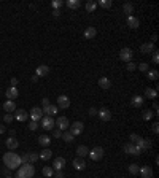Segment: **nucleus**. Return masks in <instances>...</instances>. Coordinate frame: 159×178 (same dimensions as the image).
<instances>
[{
    "instance_id": "c85d7f7f",
    "label": "nucleus",
    "mask_w": 159,
    "mask_h": 178,
    "mask_svg": "<svg viewBox=\"0 0 159 178\" xmlns=\"http://www.w3.org/2000/svg\"><path fill=\"white\" fill-rule=\"evenodd\" d=\"M145 95H147L148 99H156L157 97V91L151 89V88H147V89H145Z\"/></svg>"
},
{
    "instance_id": "1a4fd4ad",
    "label": "nucleus",
    "mask_w": 159,
    "mask_h": 178,
    "mask_svg": "<svg viewBox=\"0 0 159 178\" xmlns=\"http://www.w3.org/2000/svg\"><path fill=\"white\" fill-rule=\"evenodd\" d=\"M97 115H99V118L102 121H110L111 119V112L108 110V108H100V110L97 112Z\"/></svg>"
},
{
    "instance_id": "8fccbe9b",
    "label": "nucleus",
    "mask_w": 159,
    "mask_h": 178,
    "mask_svg": "<svg viewBox=\"0 0 159 178\" xmlns=\"http://www.w3.org/2000/svg\"><path fill=\"white\" fill-rule=\"evenodd\" d=\"M54 175V178H64V172L62 170H56V173H52Z\"/></svg>"
},
{
    "instance_id": "423d86ee",
    "label": "nucleus",
    "mask_w": 159,
    "mask_h": 178,
    "mask_svg": "<svg viewBox=\"0 0 159 178\" xmlns=\"http://www.w3.org/2000/svg\"><path fill=\"white\" fill-rule=\"evenodd\" d=\"M42 127H43L45 130L54 129V119H52L51 116H45V118H42Z\"/></svg>"
},
{
    "instance_id": "b1692460",
    "label": "nucleus",
    "mask_w": 159,
    "mask_h": 178,
    "mask_svg": "<svg viewBox=\"0 0 159 178\" xmlns=\"http://www.w3.org/2000/svg\"><path fill=\"white\" fill-rule=\"evenodd\" d=\"M38 143L42 145V146H49L51 137H49V135H40V137H38Z\"/></svg>"
},
{
    "instance_id": "cd10ccee",
    "label": "nucleus",
    "mask_w": 159,
    "mask_h": 178,
    "mask_svg": "<svg viewBox=\"0 0 159 178\" xmlns=\"http://www.w3.org/2000/svg\"><path fill=\"white\" fill-rule=\"evenodd\" d=\"M123 149H124V153H127V154H135V145L134 143H126L123 146Z\"/></svg>"
},
{
    "instance_id": "f03ea898",
    "label": "nucleus",
    "mask_w": 159,
    "mask_h": 178,
    "mask_svg": "<svg viewBox=\"0 0 159 178\" xmlns=\"http://www.w3.org/2000/svg\"><path fill=\"white\" fill-rule=\"evenodd\" d=\"M34 175V167L30 166V164H25V166H22L18 172V178H32Z\"/></svg>"
},
{
    "instance_id": "a19ab883",
    "label": "nucleus",
    "mask_w": 159,
    "mask_h": 178,
    "mask_svg": "<svg viewBox=\"0 0 159 178\" xmlns=\"http://www.w3.org/2000/svg\"><path fill=\"white\" fill-rule=\"evenodd\" d=\"M139 68H140V72H148L150 70V65H148V62H142L139 65Z\"/></svg>"
},
{
    "instance_id": "39448f33",
    "label": "nucleus",
    "mask_w": 159,
    "mask_h": 178,
    "mask_svg": "<svg viewBox=\"0 0 159 178\" xmlns=\"http://www.w3.org/2000/svg\"><path fill=\"white\" fill-rule=\"evenodd\" d=\"M69 124H70V122H69V119L65 118V116H61V118H57L54 121V126H57L59 130H65V129L69 127Z\"/></svg>"
},
{
    "instance_id": "c9c22d12",
    "label": "nucleus",
    "mask_w": 159,
    "mask_h": 178,
    "mask_svg": "<svg viewBox=\"0 0 159 178\" xmlns=\"http://www.w3.org/2000/svg\"><path fill=\"white\" fill-rule=\"evenodd\" d=\"M42 173H43L45 176H48V178H49V176H52V173H54V170H52L51 167H48V166H45V167H43V170H42Z\"/></svg>"
},
{
    "instance_id": "ddd939ff",
    "label": "nucleus",
    "mask_w": 159,
    "mask_h": 178,
    "mask_svg": "<svg viewBox=\"0 0 159 178\" xmlns=\"http://www.w3.org/2000/svg\"><path fill=\"white\" fill-rule=\"evenodd\" d=\"M139 172H140L142 178H153V169L150 166H145V167L139 169Z\"/></svg>"
},
{
    "instance_id": "58836bf2",
    "label": "nucleus",
    "mask_w": 159,
    "mask_h": 178,
    "mask_svg": "<svg viewBox=\"0 0 159 178\" xmlns=\"http://www.w3.org/2000/svg\"><path fill=\"white\" fill-rule=\"evenodd\" d=\"M96 8H97V3L96 2H88L86 3V11H89V13H92Z\"/></svg>"
},
{
    "instance_id": "4c0bfd02",
    "label": "nucleus",
    "mask_w": 159,
    "mask_h": 178,
    "mask_svg": "<svg viewBox=\"0 0 159 178\" xmlns=\"http://www.w3.org/2000/svg\"><path fill=\"white\" fill-rule=\"evenodd\" d=\"M129 173L130 175H137L139 173V166H137V164H130V166H129Z\"/></svg>"
},
{
    "instance_id": "49530a36",
    "label": "nucleus",
    "mask_w": 159,
    "mask_h": 178,
    "mask_svg": "<svg viewBox=\"0 0 159 178\" xmlns=\"http://www.w3.org/2000/svg\"><path fill=\"white\" fill-rule=\"evenodd\" d=\"M97 112H99L97 108L92 107V108H89V112H88V113H89V116H97Z\"/></svg>"
},
{
    "instance_id": "a18cd8bd",
    "label": "nucleus",
    "mask_w": 159,
    "mask_h": 178,
    "mask_svg": "<svg viewBox=\"0 0 159 178\" xmlns=\"http://www.w3.org/2000/svg\"><path fill=\"white\" fill-rule=\"evenodd\" d=\"M13 119H15V116H13L11 113H8V115H5V116H3V121H5V122H11Z\"/></svg>"
},
{
    "instance_id": "5701e85b",
    "label": "nucleus",
    "mask_w": 159,
    "mask_h": 178,
    "mask_svg": "<svg viewBox=\"0 0 159 178\" xmlns=\"http://www.w3.org/2000/svg\"><path fill=\"white\" fill-rule=\"evenodd\" d=\"M88 153H89V149H88L84 145H80V146L76 148V154H78V157H86Z\"/></svg>"
},
{
    "instance_id": "4468645a",
    "label": "nucleus",
    "mask_w": 159,
    "mask_h": 178,
    "mask_svg": "<svg viewBox=\"0 0 159 178\" xmlns=\"http://www.w3.org/2000/svg\"><path fill=\"white\" fill-rule=\"evenodd\" d=\"M5 145H7L8 149H16L19 146V142L15 139V137H8V139L5 140Z\"/></svg>"
},
{
    "instance_id": "f257e3e1",
    "label": "nucleus",
    "mask_w": 159,
    "mask_h": 178,
    "mask_svg": "<svg viewBox=\"0 0 159 178\" xmlns=\"http://www.w3.org/2000/svg\"><path fill=\"white\" fill-rule=\"evenodd\" d=\"M3 162L8 169H16L18 166H21V157H18L15 153H7L3 156Z\"/></svg>"
},
{
    "instance_id": "393cba45",
    "label": "nucleus",
    "mask_w": 159,
    "mask_h": 178,
    "mask_svg": "<svg viewBox=\"0 0 159 178\" xmlns=\"http://www.w3.org/2000/svg\"><path fill=\"white\" fill-rule=\"evenodd\" d=\"M139 19L135 18V16H129L127 18V25L130 27V29H137V27H139Z\"/></svg>"
},
{
    "instance_id": "de8ad7c7",
    "label": "nucleus",
    "mask_w": 159,
    "mask_h": 178,
    "mask_svg": "<svg viewBox=\"0 0 159 178\" xmlns=\"http://www.w3.org/2000/svg\"><path fill=\"white\" fill-rule=\"evenodd\" d=\"M159 62V56H157V51L154 49L153 51V64H157Z\"/></svg>"
},
{
    "instance_id": "c756f323",
    "label": "nucleus",
    "mask_w": 159,
    "mask_h": 178,
    "mask_svg": "<svg viewBox=\"0 0 159 178\" xmlns=\"http://www.w3.org/2000/svg\"><path fill=\"white\" fill-rule=\"evenodd\" d=\"M25 157H27V164H34V162L38 159V154H37V153L29 151V153H25Z\"/></svg>"
},
{
    "instance_id": "412c9836",
    "label": "nucleus",
    "mask_w": 159,
    "mask_h": 178,
    "mask_svg": "<svg viewBox=\"0 0 159 178\" xmlns=\"http://www.w3.org/2000/svg\"><path fill=\"white\" fill-rule=\"evenodd\" d=\"M48 73H49V68H48V65H40L38 68H37V76H48Z\"/></svg>"
},
{
    "instance_id": "6ab92c4d",
    "label": "nucleus",
    "mask_w": 159,
    "mask_h": 178,
    "mask_svg": "<svg viewBox=\"0 0 159 178\" xmlns=\"http://www.w3.org/2000/svg\"><path fill=\"white\" fill-rule=\"evenodd\" d=\"M84 38H88V40H91V38H94L96 35H97V29L96 27H88V29L84 30Z\"/></svg>"
},
{
    "instance_id": "f704fd0d",
    "label": "nucleus",
    "mask_w": 159,
    "mask_h": 178,
    "mask_svg": "<svg viewBox=\"0 0 159 178\" xmlns=\"http://www.w3.org/2000/svg\"><path fill=\"white\" fill-rule=\"evenodd\" d=\"M73 137H75V135H73L70 130L62 134V139H64V142H67V143H72V142H73Z\"/></svg>"
},
{
    "instance_id": "0eeeda50",
    "label": "nucleus",
    "mask_w": 159,
    "mask_h": 178,
    "mask_svg": "<svg viewBox=\"0 0 159 178\" xmlns=\"http://www.w3.org/2000/svg\"><path fill=\"white\" fill-rule=\"evenodd\" d=\"M70 107V99L67 97V95H59L57 97V108H62V110H65V108Z\"/></svg>"
},
{
    "instance_id": "a211bd4d",
    "label": "nucleus",
    "mask_w": 159,
    "mask_h": 178,
    "mask_svg": "<svg viewBox=\"0 0 159 178\" xmlns=\"http://www.w3.org/2000/svg\"><path fill=\"white\" fill-rule=\"evenodd\" d=\"M73 167H75L76 170H83V169L86 167L84 159H83V157H76V159H73Z\"/></svg>"
},
{
    "instance_id": "5fc2aeb1",
    "label": "nucleus",
    "mask_w": 159,
    "mask_h": 178,
    "mask_svg": "<svg viewBox=\"0 0 159 178\" xmlns=\"http://www.w3.org/2000/svg\"><path fill=\"white\" fill-rule=\"evenodd\" d=\"M18 84V78H11V88H16Z\"/></svg>"
},
{
    "instance_id": "7c9ffc66",
    "label": "nucleus",
    "mask_w": 159,
    "mask_h": 178,
    "mask_svg": "<svg viewBox=\"0 0 159 178\" xmlns=\"http://www.w3.org/2000/svg\"><path fill=\"white\" fill-rule=\"evenodd\" d=\"M123 11H124V15L130 16L132 11H134V5H132V3H124L123 5Z\"/></svg>"
},
{
    "instance_id": "f8f14e48",
    "label": "nucleus",
    "mask_w": 159,
    "mask_h": 178,
    "mask_svg": "<svg viewBox=\"0 0 159 178\" xmlns=\"http://www.w3.org/2000/svg\"><path fill=\"white\" fill-rule=\"evenodd\" d=\"M43 115H46V116H52V115H57V107L56 105H48V107H43Z\"/></svg>"
},
{
    "instance_id": "4be33fe9",
    "label": "nucleus",
    "mask_w": 159,
    "mask_h": 178,
    "mask_svg": "<svg viewBox=\"0 0 159 178\" xmlns=\"http://www.w3.org/2000/svg\"><path fill=\"white\" fill-rule=\"evenodd\" d=\"M140 51H142L143 54L153 52V51H154V45H153V43H143V45L140 46Z\"/></svg>"
},
{
    "instance_id": "72a5a7b5",
    "label": "nucleus",
    "mask_w": 159,
    "mask_h": 178,
    "mask_svg": "<svg viewBox=\"0 0 159 178\" xmlns=\"http://www.w3.org/2000/svg\"><path fill=\"white\" fill-rule=\"evenodd\" d=\"M157 76H159V72H157V70H148V72H147V78H148L150 81L157 80Z\"/></svg>"
},
{
    "instance_id": "f3484780",
    "label": "nucleus",
    "mask_w": 159,
    "mask_h": 178,
    "mask_svg": "<svg viewBox=\"0 0 159 178\" xmlns=\"http://www.w3.org/2000/svg\"><path fill=\"white\" fill-rule=\"evenodd\" d=\"M99 86L102 89H110L111 88V81L107 76H102V78H99Z\"/></svg>"
},
{
    "instance_id": "09e8293b",
    "label": "nucleus",
    "mask_w": 159,
    "mask_h": 178,
    "mask_svg": "<svg viewBox=\"0 0 159 178\" xmlns=\"http://www.w3.org/2000/svg\"><path fill=\"white\" fill-rule=\"evenodd\" d=\"M29 129H30V130H37V129H38V124H37L35 121H32L30 124H29Z\"/></svg>"
},
{
    "instance_id": "2f4dec72",
    "label": "nucleus",
    "mask_w": 159,
    "mask_h": 178,
    "mask_svg": "<svg viewBox=\"0 0 159 178\" xmlns=\"http://www.w3.org/2000/svg\"><path fill=\"white\" fill-rule=\"evenodd\" d=\"M67 7L72 8V10H76V8L81 7V2H80V0H69V2H67Z\"/></svg>"
},
{
    "instance_id": "c03bdc74",
    "label": "nucleus",
    "mask_w": 159,
    "mask_h": 178,
    "mask_svg": "<svg viewBox=\"0 0 159 178\" xmlns=\"http://www.w3.org/2000/svg\"><path fill=\"white\" fill-rule=\"evenodd\" d=\"M62 7V2H61V0H54V2H52V8H54V10H59Z\"/></svg>"
},
{
    "instance_id": "ea45409f",
    "label": "nucleus",
    "mask_w": 159,
    "mask_h": 178,
    "mask_svg": "<svg viewBox=\"0 0 159 178\" xmlns=\"http://www.w3.org/2000/svg\"><path fill=\"white\" fill-rule=\"evenodd\" d=\"M99 5H100L102 8H110V7H111V0H100Z\"/></svg>"
},
{
    "instance_id": "864d4df0",
    "label": "nucleus",
    "mask_w": 159,
    "mask_h": 178,
    "mask_svg": "<svg viewBox=\"0 0 159 178\" xmlns=\"http://www.w3.org/2000/svg\"><path fill=\"white\" fill-rule=\"evenodd\" d=\"M151 129H153V132H154V134H157V132H159V124H157V122H154Z\"/></svg>"
},
{
    "instance_id": "473e14b6",
    "label": "nucleus",
    "mask_w": 159,
    "mask_h": 178,
    "mask_svg": "<svg viewBox=\"0 0 159 178\" xmlns=\"http://www.w3.org/2000/svg\"><path fill=\"white\" fill-rule=\"evenodd\" d=\"M132 107H142V103H143V99L140 97V95H134L132 97Z\"/></svg>"
},
{
    "instance_id": "9b49d317",
    "label": "nucleus",
    "mask_w": 159,
    "mask_h": 178,
    "mask_svg": "<svg viewBox=\"0 0 159 178\" xmlns=\"http://www.w3.org/2000/svg\"><path fill=\"white\" fill-rule=\"evenodd\" d=\"M5 94H7V99L8 100H15V99H18L19 91H18V88H8Z\"/></svg>"
},
{
    "instance_id": "6e6d98bb",
    "label": "nucleus",
    "mask_w": 159,
    "mask_h": 178,
    "mask_svg": "<svg viewBox=\"0 0 159 178\" xmlns=\"http://www.w3.org/2000/svg\"><path fill=\"white\" fill-rule=\"evenodd\" d=\"M52 15H54V16L57 18V16L61 15V10H54V11H52Z\"/></svg>"
},
{
    "instance_id": "a878e982",
    "label": "nucleus",
    "mask_w": 159,
    "mask_h": 178,
    "mask_svg": "<svg viewBox=\"0 0 159 178\" xmlns=\"http://www.w3.org/2000/svg\"><path fill=\"white\" fill-rule=\"evenodd\" d=\"M137 145L142 148V151H147V149H150V148H151V142H150V140H147V139H142Z\"/></svg>"
},
{
    "instance_id": "aec40b11",
    "label": "nucleus",
    "mask_w": 159,
    "mask_h": 178,
    "mask_svg": "<svg viewBox=\"0 0 159 178\" xmlns=\"http://www.w3.org/2000/svg\"><path fill=\"white\" fill-rule=\"evenodd\" d=\"M15 118L18 119V121H21V122H24L25 119L29 118V113L25 112V110H16V115H15Z\"/></svg>"
},
{
    "instance_id": "37998d69",
    "label": "nucleus",
    "mask_w": 159,
    "mask_h": 178,
    "mask_svg": "<svg viewBox=\"0 0 159 178\" xmlns=\"http://www.w3.org/2000/svg\"><path fill=\"white\" fill-rule=\"evenodd\" d=\"M135 68H137V65H135L134 62H132V61H130V62H127V70H129V72H134Z\"/></svg>"
},
{
    "instance_id": "2eb2a0df",
    "label": "nucleus",
    "mask_w": 159,
    "mask_h": 178,
    "mask_svg": "<svg viewBox=\"0 0 159 178\" xmlns=\"http://www.w3.org/2000/svg\"><path fill=\"white\" fill-rule=\"evenodd\" d=\"M52 167H54V170H62L65 167V159L64 157H56L54 162H52Z\"/></svg>"
},
{
    "instance_id": "bb28decb",
    "label": "nucleus",
    "mask_w": 159,
    "mask_h": 178,
    "mask_svg": "<svg viewBox=\"0 0 159 178\" xmlns=\"http://www.w3.org/2000/svg\"><path fill=\"white\" fill-rule=\"evenodd\" d=\"M51 156H52V151H51L49 148H45L43 151L38 154V157H40V159H43V161H48V159H49Z\"/></svg>"
},
{
    "instance_id": "6e6552de",
    "label": "nucleus",
    "mask_w": 159,
    "mask_h": 178,
    "mask_svg": "<svg viewBox=\"0 0 159 178\" xmlns=\"http://www.w3.org/2000/svg\"><path fill=\"white\" fill-rule=\"evenodd\" d=\"M83 122L81 121H75L73 122V124H72V127H70V132L73 134V135H80V134H81L83 132Z\"/></svg>"
},
{
    "instance_id": "e433bc0d",
    "label": "nucleus",
    "mask_w": 159,
    "mask_h": 178,
    "mask_svg": "<svg viewBox=\"0 0 159 178\" xmlns=\"http://www.w3.org/2000/svg\"><path fill=\"white\" fill-rule=\"evenodd\" d=\"M129 139H130V143H139V142L142 140V137H140L139 134H130Z\"/></svg>"
},
{
    "instance_id": "dca6fc26",
    "label": "nucleus",
    "mask_w": 159,
    "mask_h": 178,
    "mask_svg": "<svg viewBox=\"0 0 159 178\" xmlns=\"http://www.w3.org/2000/svg\"><path fill=\"white\" fill-rule=\"evenodd\" d=\"M3 110H5L7 113H13V112H16V103L13 102V100H7V102L3 103Z\"/></svg>"
},
{
    "instance_id": "4d7b16f0",
    "label": "nucleus",
    "mask_w": 159,
    "mask_h": 178,
    "mask_svg": "<svg viewBox=\"0 0 159 178\" xmlns=\"http://www.w3.org/2000/svg\"><path fill=\"white\" fill-rule=\"evenodd\" d=\"M5 130H7V127H5L3 124H0V134H3Z\"/></svg>"
},
{
    "instance_id": "7ed1b4c3",
    "label": "nucleus",
    "mask_w": 159,
    "mask_h": 178,
    "mask_svg": "<svg viewBox=\"0 0 159 178\" xmlns=\"http://www.w3.org/2000/svg\"><path fill=\"white\" fill-rule=\"evenodd\" d=\"M103 148L102 146H94L92 149H89V153H88V156L92 159V161H99V159H102L103 157Z\"/></svg>"
},
{
    "instance_id": "603ef678",
    "label": "nucleus",
    "mask_w": 159,
    "mask_h": 178,
    "mask_svg": "<svg viewBox=\"0 0 159 178\" xmlns=\"http://www.w3.org/2000/svg\"><path fill=\"white\" fill-rule=\"evenodd\" d=\"M42 105H43V107H48V105H49V99H48V97H43V99H42Z\"/></svg>"
},
{
    "instance_id": "3c124183",
    "label": "nucleus",
    "mask_w": 159,
    "mask_h": 178,
    "mask_svg": "<svg viewBox=\"0 0 159 178\" xmlns=\"http://www.w3.org/2000/svg\"><path fill=\"white\" fill-rule=\"evenodd\" d=\"M52 135L56 137V139H59V137H62V130H59V129H56L54 132H52Z\"/></svg>"
},
{
    "instance_id": "20e7f679",
    "label": "nucleus",
    "mask_w": 159,
    "mask_h": 178,
    "mask_svg": "<svg viewBox=\"0 0 159 178\" xmlns=\"http://www.w3.org/2000/svg\"><path fill=\"white\" fill-rule=\"evenodd\" d=\"M132 56H134V52H132L130 48H123L121 51H119V59L124 61V62H130Z\"/></svg>"
},
{
    "instance_id": "79ce46f5",
    "label": "nucleus",
    "mask_w": 159,
    "mask_h": 178,
    "mask_svg": "<svg viewBox=\"0 0 159 178\" xmlns=\"http://www.w3.org/2000/svg\"><path fill=\"white\" fill-rule=\"evenodd\" d=\"M151 118H153V112H151V110H145V112H143V119H145V121H148V119H151Z\"/></svg>"
},
{
    "instance_id": "9d476101",
    "label": "nucleus",
    "mask_w": 159,
    "mask_h": 178,
    "mask_svg": "<svg viewBox=\"0 0 159 178\" xmlns=\"http://www.w3.org/2000/svg\"><path fill=\"white\" fill-rule=\"evenodd\" d=\"M42 115H43V112L40 110V108H37V107H34L32 110H30V113H29V116L32 118V121H38V119H42Z\"/></svg>"
}]
</instances>
